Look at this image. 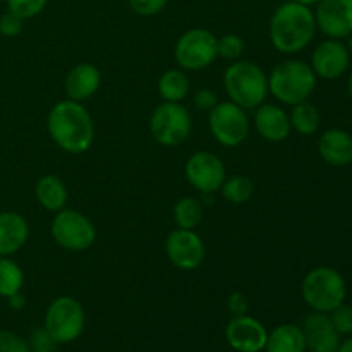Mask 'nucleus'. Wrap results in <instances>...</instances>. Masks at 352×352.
Listing matches in <instances>:
<instances>
[{
  "mask_svg": "<svg viewBox=\"0 0 352 352\" xmlns=\"http://www.w3.org/2000/svg\"><path fill=\"white\" fill-rule=\"evenodd\" d=\"M47 129L54 143L72 155L88 151L95 141V124L89 110L81 102L69 98L52 107Z\"/></svg>",
  "mask_w": 352,
  "mask_h": 352,
  "instance_id": "obj_1",
  "label": "nucleus"
},
{
  "mask_svg": "<svg viewBox=\"0 0 352 352\" xmlns=\"http://www.w3.org/2000/svg\"><path fill=\"white\" fill-rule=\"evenodd\" d=\"M315 31V12L294 0L280 3L272 14L270 40L280 54L292 55L305 50L311 43Z\"/></svg>",
  "mask_w": 352,
  "mask_h": 352,
  "instance_id": "obj_2",
  "label": "nucleus"
},
{
  "mask_svg": "<svg viewBox=\"0 0 352 352\" xmlns=\"http://www.w3.org/2000/svg\"><path fill=\"white\" fill-rule=\"evenodd\" d=\"M223 88L229 100L244 110H254L268 96V76L258 64L236 60L223 74Z\"/></svg>",
  "mask_w": 352,
  "mask_h": 352,
  "instance_id": "obj_3",
  "label": "nucleus"
},
{
  "mask_svg": "<svg viewBox=\"0 0 352 352\" xmlns=\"http://www.w3.org/2000/svg\"><path fill=\"white\" fill-rule=\"evenodd\" d=\"M316 74L302 60H285L275 65L268 76V93L284 105L306 102L315 91Z\"/></svg>",
  "mask_w": 352,
  "mask_h": 352,
  "instance_id": "obj_4",
  "label": "nucleus"
},
{
  "mask_svg": "<svg viewBox=\"0 0 352 352\" xmlns=\"http://www.w3.org/2000/svg\"><path fill=\"white\" fill-rule=\"evenodd\" d=\"M301 292L313 311L330 313L346 301L347 287L339 272L330 267H318L306 274Z\"/></svg>",
  "mask_w": 352,
  "mask_h": 352,
  "instance_id": "obj_5",
  "label": "nucleus"
},
{
  "mask_svg": "<svg viewBox=\"0 0 352 352\" xmlns=\"http://www.w3.org/2000/svg\"><path fill=\"white\" fill-rule=\"evenodd\" d=\"M85 309L78 299L60 296L48 305L45 313V329L57 344H69L85 330Z\"/></svg>",
  "mask_w": 352,
  "mask_h": 352,
  "instance_id": "obj_6",
  "label": "nucleus"
},
{
  "mask_svg": "<svg viewBox=\"0 0 352 352\" xmlns=\"http://www.w3.org/2000/svg\"><path fill=\"white\" fill-rule=\"evenodd\" d=\"M191 113L181 103L164 102L151 113L150 133L162 146L182 144L191 134Z\"/></svg>",
  "mask_w": 352,
  "mask_h": 352,
  "instance_id": "obj_7",
  "label": "nucleus"
},
{
  "mask_svg": "<svg viewBox=\"0 0 352 352\" xmlns=\"http://www.w3.org/2000/svg\"><path fill=\"white\" fill-rule=\"evenodd\" d=\"M52 237L67 251H86L95 244L96 229L85 213L62 208L52 220Z\"/></svg>",
  "mask_w": 352,
  "mask_h": 352,
  "instance_id": "obj_8",
  "label": "nucleus"
},
{
  "mask_svg": "<svg viewBox=\"0 0 352 352\" xmlns=\"http://www.w3.org/2000/svg\"><path fill=\"white\" fill-rule=\"evenodd\" d=\"M174 57L179 67L184 71H203L219 57L217 36L203 28L188 30L175 43Z\"/></svg>",
  "mask_w": 352,
  "mask_h": 352,
  "instance_id": "obj_9",
  "label": "nucleus"
},
{
  "mask_svg": "<svg viewBox=\"0 0 352 352\" xmlns=\"http://www.w3.org/2000/svg\"><path fill=\"white\" fill-rule=\"evenodd\" d=\"M208 127L212 136L222 146L236 148L246 141L250 134V119L246 110L229 102H219L208 112Z\"/></svg>",
  "mask_w": 352,
  "mask_h": 352,
  "instance_id": "obj_10",
  "label": "nucleus"
},
{
  "mask_svg": "<svg viewBox=\"0 0 352 352\" xmlns=\"http://www.w3.org/2000/svg\"><path fill=\"white\" fill-rule=\"evenodd\" d=\"M189 184L203 196L220 191L227 177V170L220 157L212 151H198L191 155L184 167Z\"/></svg>",
  "mask_w": 352,
  "mask_h": 352,
  "instance_id": "obj_11",
  "label": "nucleus"
},
{
  "mask_svg": "<svg viewBox=\"0 0 352 352\" xmlns=\"http://www.w3.org/2000/svg\"><path fill=\"white\" fill-rule=\"evenodd\" d=\"M165 253L168 261L179 270H196L203 265L206 256L205 243L195 230L175 229L165 241Z\"/></svg>",
  "mask_w": 352,
  "mask_h": 352,
  "instance_id": "obj_12",
  "label": "nucleus"
},
{
  "mask_svg": "<svg viewBox=\"0 0 352 352\" xmlns=\"http://www.w3.org/2000/svg\"><path fill=\"white\" fill-rule=\"evenodd\" d=\"M316 28L332 40L352 34V0H320L315 12Z\"/></svg>",
  "mask_w": 352,
  "mask_h": 352,
  "instance_id": "obj_13",
  "label": "nucleus"
},
{
  "mask_svg": "<svg viewBox=\"0 0 352 352\" xmlns=\"http://www.w3.org/2000/svg\"><path fill=\"white\" fill-rule=\"evenodd\" d=\"M226 339L237 352H260L267 346L268 332L253 316L237 315L227 325Z\"/></svg>",
  "mask_w": 352,
  "mask_h": 352,
  "instance_id": "obj_14",
  "label": "nucleus"
},
{
  "mask_svg": "<svg viewBox=\"0 0 352 352\" xmlns=\"http://www.w3.org/2000/svg\"><path fill=\"white\" fill-rule=\"evenodd\" d=\"M351 54L340 40H325L315 48L311 57V69L323 79H337L347 71Z\"/></svg>",
  "mask_w": 352,
  "mask_h": 352,
  "instance_id": "obj_15",
  "label": "nucleus"
},
{
  "mask_svg": "<svg viewBox=\"0 0 352 352\" xmlns=\"http://www.w3.org/2000/svg\"><path fill=\"white\" fill-rule=\"evenodd\" d=\"M306 349L311 352H336L340 346V333L327 313H309L302 322Z\"/></svg>",
  "mask_w": 352,
  "mask_h": 352,
  "instance_id": "obj_16",
  "label": "nucleus"
},
{
  "mask_svg": "<svg viewBox=\"0 0 352 352\" xmlns=\"http://www.w3.org/2000/svg\"><path fill=\"white\" fill-rule=\"evenodd\" d=\"M254 127L263 140L280 143L291 134V119L282 107L261 103L254 109Z\"/></svg>",
  "mask_w": 352,
  "mask_h": 352,
  "instance_id": "obj_17",
  "label": "nucleus"
},
{
  "mask_svg": "<svg viewBox=\"0 0 352 352\" xmlns=\"http://www.w3.org/2000/svg\"><path fill=\"white\" fill-rule=\"evenodd\" d=\"M100 85H102V72L89 62L74 65L65 76L64 81L67 98L74 100V102H85V100L91 98L100 89Z\"/></svg>",
  "mask_w": 352,
  "mask_h": 352,
  "instance_id": "obj_18",
  "label": "nucleus"
},
{
  "mask_svg": "<svg viewBox=\"0 0 352 352\" xmlns=\"http://www.w3.org/2000/svg\"><path fill=\"white\" fill-rule=\"evenodd\" d=\"M30 237L28 220L17 212L0 213V256H10L23 250Z\"/></svg>",
  "mask_w": 352,
  "mask_h": 352,
  "instance_id": "obj_19",
  "label": "nucleus"
},
{
  "mask_svg": "<svg viewBox=\"0 0 352 352\" xmlns=\"http://www.w3.org/2000/svg\"><path fill=\"white\" fill-rule=\"evenodd\" d=\"M318 153L333 167H346L352 164V136L347 131L329 129L320 136Z\"/></svg>",
  "mask_w": 352,
  "mask_h": 352,
  "instance_id": "obj_20",
  "label": "nucleus"
},
{
  "mask_svg": "<svg viewBox=\"0 0 352 352\" xmlns=\"http://www.w3.org/2000/svg\"><path fill=\"white\" fill-rule=\"evenodd\" d=\"M34 196H36L38 203L43 206L48 212H60L65 208L67 203L69 192L65 188V182L57 175H43L40 181L36 182L34 188Z\"/></svg>",
  "mask_w": 352,
  "mask_h": 352,
  "instance_id": "obj_21",
  "label": "nucleus"
},
{
  "mask_svg": "<svg viewBox=\"0 0 352 352\" xmlns=\"http://www.w3.org/2000/svg\"><path fill=\"white\" fill-rule=\"evenodd\" d=\"M267 352H306V340L301 327L284 323L268 333Z\"/></svg>",
  "mask_w": 352,
  "mask_h": 352,
  "instance_id": "obj_22",
  "label": "nucleus"
},
{
  "mask_svg": "<svg viewBox=\"0 0 352 352\" xmlns=\"http://www.w3.org/2000/svg\"><path fill=\"white\" fill-rule=\"evenodd\" d=\"M191 82L184 69H168L158 79V93L165 102L181 103L188 96Z\"/></svg>",
  "mask_w": 352,
  "mask_h": 352,
  "instance_id": "obj_23",
  "label": "nucleus"
},
{
  "mask_svg": "<svg viewBox=\"0 0 352 352\" xmlns=\"http://www.w3.org/2000/svg\"><path fill=\"white\" fill-rule=\"evenodd\" d=\"M289 119H291L292 129L296 133L302 134V136H311L320 127L318 109L313 103H309L308 100L292 107V112L289 116Z\"/></svg>",
  "mask_w": 352,
  "mask_h": 352,
  "instance_id": "obj_24",
  "label": "nucleus"
},
{
  "mask_svg": "<svg viewBox=\"0 0 352 352\" xmlns=\"http://www.w3.org/2000/svg\"><path fill=\"white\" fill-rule=\"evenodd\" d=\"M172 215L177 229L195 230L203 220V205L192 196H184L175 203Z\"/></svg>",
  "mask_w": 352,
  "mask_h": 352,
  "instance_id": "obj_25",
  "label": "nucleus"
},
{
  "mask_svg": "<svg viewBox=\"0 0 352 352\" xmlns=\"http://www.w3.org/2000/svg\"><path fill=\"white\" fill-rule=\"evenodd\" d=\"M220 192H222L226 201L232 203V205H243V203L250 201L251 196H253L254 184L248 175L236 174L229 179L226 177Z\"/></svg>",
  "mask_w": 352,
  "mask_h": 352,
  "instance_id": "obj_26",
  "label": "nucleus"
},
{
  "mask_svg": "<svg viewBox=\"0 0 352 352\" xmlns=\"http://www.w3.org/2000/svg\"><path fill=\"white\" fill-rule=\"evenodd\" d=\"M24 285V274L19 265L7 256H0V296L10 298L21 292Z\"/></svg>",
  "mask_w": 352,
  "mask_h": 352,
  "instance_id": "obj_27",
  "label": "nucleus"
},
{
  "mask_svg": "<svg viewBox=\"0 0 352 352\" xmlns=\"http://www.w3.org/2000/svg\"><path fill=\"white\" fill-rule=\"evenodd\" d=\"M244 48L246 45L239 34L230 33L217 38V54L226 60H239L241 55L244 54Z\"/></svg>",
  "mask_w": 352,
  "mask_h": 352,
  "instance_id": "obj_28",
  "label": "nucleus"
},
{
  "mask_svg": "<svg viewBox=\"0 0 352 352\" xmlns=\"http://www.w3.org/2000/svg\"><path fill=\"white\" fill-rule=\"evenodd\" d=\"M48 0H7V9L21 19H31L45 9Z\"/></svg>",
  "mask_w": 352,
  "mask_h": 352,
  "instance_id": "obj_29",
  "label": "nucleus"
},
{
  "mask_svg": "<svg viewBox=\"0 0 352 352\" xmlns=\"http://www.w3.org/2000/svg\"><path fill=\"white\" fill-rule=\"evenodd\" d=\"M55 346H57V342L52 339V336L45 327H38V329L31 330L30 339H28V347H30L31 352H52L55 351Z\"/></svg>",
  "mask_w": 352,
  "mask_h": 352,
  "instance_id": "obj_30",
  "label": "nucleus"
},
{
  "mask_svg": "<svg viewBox=\"0 0 352 352\" xmlns=\"http://www.w3.org/2000/svg\"><path fill=\"white\" fill-rule=\"evenodd\" d=\"M332 313V316H330V320H332L333 327H336L337 332L340 333V336H351L352 333V306L349 305H340L337 306Z\"/></svg>",
  "mask_w": 352,
  "mask_h": 352,
  "instance_id": "obj_31",
  "label": "nucleus"
},
{
  "mask_svg": "<svg viewBox=\"0 0 352 352\" xmlns=\"http://www.w3.org/2000/svg\"><path fill=\"white\" fill-rule=\"evenodd\" d=\"M134 14L143 17L157 16L167 7L168 0H127Z\"/></svg>",
  "mask_w": 352,
  "mask_h": 352,
  "instance_id": "obj_32",
  "label": "nucleus"
},
{
  "mask_svg": "<svg viewBox=\"0 0 352 352\" xmlns=\"http://www.w3.org/2000/svg\"><path fill=\"white\" fill-rule=\"evenodd\" d=\"M0 352H31L28 342L17 333L0 330Z\"/></svg>",
  "mask_w": 352,
  "mask_h": 352,
  "instance_id": "obj_33",
  "label": "nucleus"
},
{
  "mask_svg": "<svg viewBox=\"0 0 352 352\" xmlns=\"http://www.w3.org/2000/svg\"><path fill=\"white\" fill-rule=\"evenodd\" d=\"M24 28V19H21L19 16L12 14L10 10H7L6 14L0 16V34L7 38H14L17 34H21Z\"/></svg>",
  "mask_w": 352,
  "mask_h": 352,
  "instance_id": "obj_34",
  "label": "nucleus"
},
{
  "mask_svg": "<svg viewBox=\"0 0 352 352\" xmlns=\"http://www.w3.org/2000/svg\"><path fill=\"white\" fill-rule=\"evenodd\" d=\"M192 102H195V107L199 112H210L219 103V98H217V93L213 89L201 88L195 93Z\"/></svg>",
  "mask_w": 352,
  "mask_h": 352,
  "instance_id": "obj_35",
  "label": "nucleus"
},
{
  "mask_svg": "<svg viewBox=\"0 0 352 352\" xmlns=\"http://www.w3.org/2000/svg\"><path fill=\"white\" fill-rule=\"evenodd\" d=\"M229 309L234 313V316L237 315H246L248 311V299L246 296L241 294V292H234L229 298Z\"/></svg>",
  "mask_w": 352,
  "mask_h": 352,
  "instance_id": "obj_36",
  "label": "nucleus"
},
{
  "mask_svg": "<svg viewBox=\"0 0 352 352\" xmlns=\"http://www.w3.org/2000/svg\"><path fill=\"white\" fill-rule=\"evenodd\" d=\"M9 299V306L12 309H21L24 305H26V299H24V296L21 294V292H17V294H12Z\"/></svg>",
  "mask_w": 352,
  "mask_h": 352,
  "instance_id": "obj_37",
  "label": "nucleus"
},
{
  "mask_svg": "<svg viewBox=\"0 0 352 352\" xmlns=\"http://www.w3.org/2000/svg\"><path fill=\"white\" fill-rule=\"evenodd\" d=\"M336 352H352V337H349V339H347L346 342L340 344L339 349H337Z\"/></svg>",
  "mask_w": 352,
  "mask_h": 352,
  "instance_id": "obj_38",
  "label": "nucleus"
},
{
  "mask_svg": "<svg viewBox=\"0 0 352 352\" xmlns=\"http://www.w3.org/2000/svg\"><path fill=\"white\" fill-rule=\"evenodd\" d=\"M294 2L302 3V6H306V7H311V6H316V3H318L320 0H294Z\"/></svg>",
  "mask_w": 352,
  "mask_h": 352,
  "instance_id": "obj_39",
  "label": "nucleus"
},
{
  "mask_svg": "<svg viewBox=\"0 0 352 352\" xmlns=\"http://www.w3.org/2000/svg\"><path fill=\"white\" fill-rule=\"evenodd\" d=\"M347 93H349V96L352 98V72H351L349 79H347Z\"/></svg>",
  "mask_w": 352,
  "mask_h": 352,
  "instance_id": "obj_40",
  "label": "nucleus"
},
{
  "mask_svg": "<svg viewBox=\"0 0 352 352\" xmlns=\"http://www.w3.org/2000/svg\"><path fill=\"white\" fill-rule=\"evenodd\" d=\"M347 50H349V54L352 55V34L349 36V45H347Z\"/></svg>",
  "mask_w": 352,
  "mask_h": 352,
  "instance_id": "obj_41",
  "label": "nucleus"
},
{
  "mask_svg": "<svg viewBox=\"0 0 352 352\" xmlns=\"http://www.w3.org/2000/svg\"><path fill=\"white\" fill-rule=\"evenodd\" d=\"M52 352H60V351H52Z\"/></svg>",
  "mask_w": 352,
  "mask_h": 352,
  "instance_id": "obj_42",
  "label": "nucleus"
}]
</instances>
